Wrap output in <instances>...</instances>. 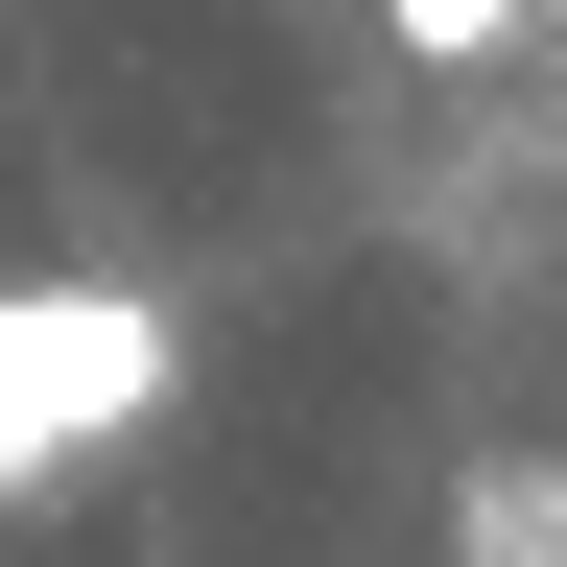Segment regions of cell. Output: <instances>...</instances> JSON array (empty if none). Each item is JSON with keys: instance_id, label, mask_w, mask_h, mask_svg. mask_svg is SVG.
<instances>
[{"instance_id": "obj_1", "label": "cell", "mask_w": 567, "mask_h": 567, "mask_svg": "<svg viewBox=\"0 0 567 567\" xmlns=\"http://www.w3.org/2000/svg\"><path fill=\"white\" fill-rule=\"evenodd\" d=\"M166 379H189V331L142 284H0V496H48L118 425H166Z\"/></svg>"}, {"instance_id": "obj_2", "label": "cell", "mask_w": 567, "mask_h": 567, "mask_svg": "<svg viewBox=\"0 0 567 567\" xmlns=\"http://www.w3.org/2000/svg\"><path fill=\"white\" fill-rule=\"evenodd\" d=\"M544 544H567V473L496 450V473H473V567H544Z\"/></svg>"}, {"instance_id": "obj_3", "label": "cell", "mask_w": 567, "mask_h": 567, "mask_svg": "<svg viewBox=\"0 0 567 567\" xmlns=\"http://www.w3.org/2000/svg\"><path fill=\"white\" fill-rule=\"evenodd\" d=\"M379 24H402L425 71H496V48H520V0H379Z\"/></svg>"}]
</instances>
